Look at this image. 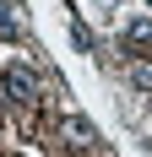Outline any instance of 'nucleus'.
Segmentation results:
<instances>
[{
	"label": "nucleus",
	"mask_w": 152,
	"mask_h": 157,
	"mask_svg": "<svg viewBox=\"0 0 152 157\" xmlns=\"http://www.w3.org/2000/svg\"><path fill=\"white\" fill-rule=\"evenodd\" d=\"M54 136H60L71 152H87V146H98V130L82 119V114H60V125H54Z\"/></svg>",
	"instance_id": "obj_2"
},
{
	"label": "nucleus",
	"mask_w": 152,
	"mask_h": 157,
	"mask_svg": "<svg viewBox=\"0 0 152 157\" xmlns=\"http://www.w3.org/2000/svg\"><path fill=\"white\" fill-rule=\"evenodd\" d=\"M125 76H130V87H136V92H152V60H130V71H125Z\"/></svg>",
	"instance_id": "obj_3"
},
{
	"label": "nucleus",
	"mask_w": 152,
	"mask_h": 157,
	"mask_svg": "<svg viewBox=\"0 0 152 157\" xmlns=\"http://www.w3.org/2000/svg\"><path fill=\"white\" fill-rule=\"evenodd\" d=\"M22 33V22H16V6L11 0H0V38H16Z\"/></svg>",
	"instance_id": "obj_5"
},
{
	"label": "nucleus",
	"mask_w": 152,
	"mask_h": 157,
	"mask_svg": "<svg viewBox=\"0 0 152 157\" xmlns=\"http://www.w3.org/2000/svg\"><path fill=\"white\" fill-rule=\"evenodd\" d=\"M125 44L130 49H152V22H130L125 27Z\"/></svg>",
	"instance_id": "obj_4"
},
{
	"label": "nucleus",
	"mask_w": 152,
	"mask_h": 157,
	"mask_svg": "<svg viewBox=\"0 0 152 157\" xmlns=\"http://www.w3.org/2000/svg\"><path fill=\"white\" fill-rule=\"evenodd\" d=\"M38 98H44V87H38V76H33L27 65H6V71H0V109L33 114V109H38Z\"/></svg>",
	"instance_id": "obj_1"
}]
</instances>
